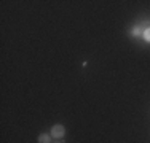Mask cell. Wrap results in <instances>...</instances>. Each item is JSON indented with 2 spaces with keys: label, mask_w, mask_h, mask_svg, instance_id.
Instances as JSON below:
<instances>
[{
  "label": "cell",
  "mask_w": 150,
  "mask_h": 143,
  "mask_svg": "<svg viewBox=\"0 0 150 143\" xmlns=\"http://www.w3.org/2000/svg\"><path fill=\"white\" fill-rule=\"evenodd\" d=\"M141 34H144V32H142V26H136V27H133V30H128V35H129V37H139Z\"/></svg>",
  "instance_id": "obj_2"
},
{
  "label": "cell",
  "mask_w": 150,
  "mask_h": 143,
  "mask_svg": "<svg viewBox=\"0 0 150 143\" xmlns=\"http://www.w3.org/2000/svg\"><path fill=\"white\" fill-rule=\"evenodd\" d=\"M50 134H51L53 138H58V140H61V138L66 135V127H64L62 124H54V126L51 127V130H50Z\"/></svg>",
  "instance_id": "obj_1"
},
{
  "label": "cell",
  "mask_w": 150,
  "mask_h": 143,
  "mask_svg": "<svg viewBox=\"0 0 150 143\" xmlns=\"http://www.w3.org/2000/svg\"><path fill=\"white\" fill-rule=\"evenodd\" d=\"M53 143H62V142H61V140H58V142H53Z\"/></svg>",
  "instance_id": "obj_5"
},
{
  "label": "cell",
  "mask_w": 150,
  "mask_h": 143,
  "mask_svg": "<svg viewBox=\"0 0 150 143\" xmlns=\"http://www.w3.org/2000/svg\"><path fill=\"white\" fill-rule=\"evenodd\" d=\"M38 143H53L51 142V134H40L38 135Z\"/></svg>",
  "instance_id": "obj_3"
},
{
  "label": "cell",
  "mask_w": 150,
  "mask_h": 143,
  "mask_svg": "<svg viewBox=\"0 0 150 143\" xmlns=\"http://www.w3.org/2000/svg\"><path fill=\"white\" fill-rule=\"evenodd\" d=\"M142 35H144V40L147 43H150V26L147 29H144V34H142Z\"/></svg>",
  "instance_id": "obj_4"
}]
</instances>
